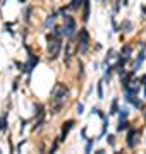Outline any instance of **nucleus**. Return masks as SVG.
<instances>
[{
	"instance_id": "obj_15",
	"label": "nucleus",
	"mask_w": 146,
	"mask_h": 154,
	"mask_svg": "<svg viewBox=\"0 0 146 154\" xmlns=\"http://www.w3.org/2000/svg\"><path fill=\"white\" fill-rule=\"evenodd\" d=\"M120 29H122V31H125V33H129V31H132V22H131L129 19H125V21H122V24H120Z\"/></svg>"
},
{
	"instance_id": "obj_9",
	"label": "nucleus",
	"mask_w": 146,
	"mask_h": 154,
	"mask_svg": "<svg viewBox=\"0 0 146 154\" xmlns=\"http://www.w3.org/2000/svg\"><path fill=\"white\" fill-rule=\"evenodd\" d=\"M90 7H91V2L90 0H86L84 4H83V21L84 22L90 21Z\"/></svg>"
},
{
	"instance_id": "obj_18",
	"label": "nucleus",
	"mask_w": 146,
	"mask_h": 154,
	"mask_svg": "<svg viewBox=\"0 0 146 154\" xmlns=\"http://www.w3.org/2000/svg\"><path fill=\"white\" fill-rule=\"evenodd\" d=\"M96 93H98V98H100V99H103V81H100V82H98Z\"/></svg>"
},
{
	"instance_id": "obj_1",
	"label": "nucleus",
	"mask_w": 146,
	"mask_h": 154,
	"mask_svg": "<svg viewBox=\"0 0 146 154\" xmlns=\"http://www.w3.org/2000/svg\"><path fill=\"white\" fill-rule=\"evenodd\" d=\"M67 98H69V88L64 82H57L50 94V113L52 115L60 113L62 108L67 103Z\"/></svg>"
},
{
	"instance_id": "obj_6",
	"label": "nucleus",
	"mask_w": 146,
	"mask_h": 154,
	"mask_svg": "<svg viewBox=\"0 0 146 154\" xmlns=\"http://www.w3.org/2000/svg\"><path fill=\"white\" fill-rule=\"evenodd\" d=\"M139 139V132L136 130V128H129L127 130V139H125V144H127V147L129 149H134L136 146H138V140Z\"/></svg>"
},
{
	"instance_id": "obj_27",
	"label": "nucleus",
	"mask_w": 146,
	"mask_h": 154,
	"mask_svg": "<svg viewBox=\"0 0 146 154\" xmlns=\"http://www.w3.org/2000/svg\"><path fill=\"white\" fill-rule=\"evenodd\" d=\"M122 4H124V5H127V4H129V0H124Z\"/></svg>"
},
{
	"instance_id": "obj_25",
	"label": "nucleus",
	"mask_w": 146,
	"mask_h": 154,
	"mask_svg": "<svg viewBox=\"0 0 146 154\" xmlns=\"http://www.w3.org/2000/svg\"><path fill=\"white\" fill-rule=\"evenodd\" d=\"M139 82L143 84V86H146V74H144V75H141V77H139Z\"/></svg>"
},
{
	"instance_id": "obj_24",
	"label": "nucleus",
	"mask_w": 146,
	"mask_h": 154,
	"mask_svg": "<svg viewBox=\"0 0 146 154\" xmlns=\"http://www.w3.org/2000/svg\"><path fill=\"white\" fill-rule=\"evenodd\" d=\"M108 144H110V146H112V147H113V146H115V137H113V135H108Z\"/></svg>"
},
{
	"instance_id": "obj_10",
	"label": "nucleus",
	"mask_w": 146,
	"mask_h": 154,
	"mask_svg": "<svg viewBox=\"0 0 146 154\" xmlns=\"http://www.w3.org/2000/svg\"><path fill=\"white\" fill-rule=\"evenodd\" d=\"M55 19H57V14H55V12H52L50 16L46 17V21H45V28H46V29L53 28V26H55Z\"/></svg>"
},
{
	"instance_id": "obj_20",
	"label": "nucleus",
	"mask_w": 146,
	"mask_h": 154,
	"mask_svg": "<svg viewBox=\"0 0 146 154\" xmlns=\"http://www.w3.org/2000/svg\"><path fill=\"white\" fill-rule=\"evenodd\" d=\"M29 14H31V7H26V11L23 12V19L26 22H29Z\"/></svg>"
},
{
	"instance_id": "obj_4",
	"label": "nucleus",
	"mask_w": 146,
	"mask_h": 154,
	"mask_svg": "<svg viewBox=\"0 0 146 154\" xmlns=\"http://www.w3.org/2000/svg\"><path fill=\"white\" fill-rule=\"evenodd\" d=\"M24 48H26V51H28V60H26V63L21 65V72H23V74H31V70L40 63V57H36V55L31 53V50H29L28 45H24Z\"/></svg>"
},
{
	"instance_id": "obj_32",
	"label": "nucleus",
	"mask_w": 146,
	"mask_h": 154,
	"mask_svg": "<svg viewBox=\"0 0 146 154\" xmlns=\"http://www.w3.org/2000/svg\"><path fill=\"white\" fill-rule=\"evenodd\" d=\"M0 152H2V151H0Z\"/></svg>"
},
{
	"instance_id": "obj_13",
	"label": "nucleus",
	"mask_w": 146,
	"mask_h": 154,
	"mask_svg": "<svg viewBox=\"0 0 146 154\" xmlns=\"http://www.w3.org/2000/svg\"><path fill=\"white\" fill-rule=\"evenodd\" d=\"M131 53H132V46H131V45H124L122 50H120V55L131 58Z\"/></svg>"
},
{
	"instance_id": "obj_22",
	"label": "nucleus",
	"mask_w": 146,
	"mask_h": 154,
	"mask_svg": "<svg viewBox=\"0 0 146 154\" xmlns=\"http://www.w3.org/2000/svg\"><path fill=\"white\" fill-rule=\"evenodd\" d=\"M76 111H78V115H83V111H84V105H83V103H78Z\"/></svg>"
},
{
	"instance_id": "obj_19",
	"label": "nucleus",
	"mask_w": 146,
	"mask_h": 154,
	"mask_svg": "<svg viewBox=\"0 0 146 154\" xmlns=\"http://www.w3.org/2000/svg\"><path fill=\"white\" fill-rule=\"evenodd\" d=\"M93 144H95V139H88V142H86V147H84L86 152H91V149H93Z\"/></svg>"
},
{
	"instance_id": "obj_8",
	"label": "nucleus",
	"mask_w": 146,
	"mask_h": 154,
	"mask_svg": "<svg viewBox=\"0 0 146 154\" xmlns=\"http://www.w3.org/2000/svg\"><path fill=\"white\" fill-rule=\"evenodd\" d=\"M144 58H146V46H141L139 55H138L136 62L132 63V70H134V72H138V70H139V67L143 65V62H144Z\"/></svg>"
},
{
	"instance_id": "obj_21",
	"label": "nucleus",
	"mask_w": 146,
	"mask_h": 154,
	"mask_svg": "<svg viewBox=\"0 0 146 154\" xmlns=\"http://www.w3.org/2000/svg\"><path fill=\"white\" fill-rule=\"evenodd\" d=\"M131 105L134 106V108H138V110H141V108H143V103H141V101H139L138 98L132 99V103H131Z\"/></svg>"
},
{
	"instance_id": "obj_23",
	"label": "nucleus",
	"mask_w": 146,
	"mask_h": 154,
	"mask_svg": "<svg viewBox=\"0 0 146 154\" xmlns=\"http://www.w3.org/2000/svg\"><path fill=\"white\" fill-rule=\"evenodd\" d=\"M120 11V0H115V4H113V14H117Z\"/></svg>"
},
{
	"instance_id": "obj_29",
	"label": "nucleus",
	"mask_w": 146,
	"mask_h": 154,
	"mask_svg": "<svg viewBox=\"0 0 146 154\" xmlns=\"http://www.w3.org/2000/svg\"><path fill=\"white\" fill-rule=\"evenodd\" d=\"M144 98H146V86H144Z\"/></svg>"
},
{
	"instance_id": "obj_2",
	"label": "nucleus",
	"mask_w": 146,
	"mask_h": 154,
	"mask_svg": "<svg viewBox=\"0 0 146 154\" xmlns=\"http://www.w3.org/2000/svg\"><path fill=\"white\" fill-rule=\"evenodd\" d=\"M62 50V36H57L55 33L46 34V53L50 60H55Z\"/></svg>"
},
{
	"instance_id": "obj_31",
	"label": "nucleus",
	"mask_w": 146,
	"mask_h": 154,
	"mask_svg": "<svg viewBox=\"0 0 146 154\" xmlns=\"http://www.w3.org/2000/svg\"><path fill=\"white\" fill-rule=\"evenodd\" d=\"M101 2H107V0H101Z\"/></svg>"
},
{
	"instance_id": "obj_7",
	"label": "nucleus",
	"mask_w": 146,
	"mask_h": 154,
	"mask_svg": "<svg viewBox=\"0 0 146 154\" xmlns=\"http://www.w3.org/2000/svg\"><path fill=\"white\" fill-rule=\"evenodd\" d=\"M76 125V122L74 120H67V122H64V123H62V132H60V135H59V140H60V142H64V140H65V137H67L69 135V132H71V130H72V127Z\"/></svg>"
},
{
	"instance_id": "obj_17",
	"label": "nucleus",
	"mask_w": 146,
	"mask_h": 154,
	"mask_svg": "<svg viewBox=\"0 0 146 154\" xmlns=\"http://www.w3.org/2000/svg\"><path fill=\"white\" fill-rule=\"evenodd\" d=\"M129 116V110L127 108H120L119 110V120H124V118H127Z\"/></svg>"
},
{
	"instance_id": "obj_14",
	"label": "nucleus",
	"mask_w": 146,
	"mask_h": 154,
	"mask_svg": "<svg viewBox=\"0 0 146 154\" xmlns=\"http://www.w3.org/2000/svg\"><path fill=\"white\" fill-rule=\"evenodd\" d=\"M125 128H129V122H127V118L119 120V123H117V132H122V130H125Z\"/></svg>"
},
{
	"instance_id": "obj_3",
	"label": "nucleus",
	"mask_w": 146,
	"mask_h": 154,
	"mask_svg": "<svg viewBox=\"0 0 146 154\" xmlns=\"http://www.w3.org/2000/svg\"><path fill=\"white\" fill-rule=\"evenodd\" d=\"M76 48H78V53H86L88 48H90V33L86 28H81L76 33Z\"/></svg>"
},
{
	"instance_id": "obj_30",
	"label": "nucleus",
	"mask_w": 146,
	"mask_h": 154,
	"mask_svg": "<svg viewBox=\"0 0 146 154\" xmlns=\"http://www.w3.org/2000/svg\"><path fill=\"white\" fill-rule=\"evenodd\" d=\"M5 2H7V0H4V2H2V4H5Z\"/></svg>"
},
{
	"instance_id": "obj_5",
	"label": "nucleus",
	"mask_w": 146,
	"mask_h": 154,
	"mask_svg": "<svg viewBox=\"0 0 146 154\" xmlns=\"http://www.w3.org/2000/svg\"><path fill=\"white\" fill-rule=\"evenodd\" d=\"M64 26H62V31H64V36H65V38H72L74 34L78 33V31H76V21H74V17L72 16H67V14H64Z\"/></svg>"
},
{
	"instance_id": "obj_26",
	"label": "nucleus",
	"mask_w": 146,
	"mask_h": 154,
	"mask_svg": "<svg viewBox=\"0 0 146 154\" xmlns=\"http://www.w3.org/2000/svg\"><path fill=\"white\" fill-rule=\"evenodd\" d=\"M141 12H143V16L146 17V5H141Z\"/></svg>"
},
{
	"instance_id": "obj_11",
	"label": "nucleus",
	"mask_w": 146,
	"mask_h": 154,
	"mask_svg": "<svg viewBox=\"0 0 146 154\" xmlns=\"http://www.w3.org/2000/svg\"><path fill=\"white\" fill-rule=\"evenodd\" d=\"M84 2L86 0H72V2L67 5V9H71V11H79V7H83Z\"/></svg>"
},
{
	"instance_id": "obj_12",
	"label": "nucleus",
	"mask_w": 146,
	"mask_h": 154,
	"mask_svg": "<svg viewBox=\"0 0 146 154\" xmlns=\"http://www.w3.org/2000/svg\"><path fill=\"white\" fill-rule=\"evenodd\" d=\"M119 113V98L112 99V105H110V115H117Z\"/></svg>"
},
{
	"instance_id": "obj_28",
	"label": "nucleus",
	"mask_w": 146,
	"mask_h": 154,
	"mask_svg": "<svg viewBox=\"0 0 146 154\" xmlns=\"http://www.w3.org/2000/svg\"><path fill=\"white\" fill-rule=\"evenodd\" d=\"M17 2H19V4H24V2H26V0H17Z\"/></svg>"
},
{
	"instance_id": "obj_16",
	"label": "nucleus",
	"mask_w": 146,
	"mask_h": 154,
	"mask_svg": "<svg viewBox=\"0 0 146 154\" xmlns=\"http://www.w3.org/2000/svg\"><path fill=\"white\" fill-rule=\"evenodd\" d=\"M7 125H9V123H7V113H4L2 118H0V132H5Z\"/></svg>"
}]
</instances>
